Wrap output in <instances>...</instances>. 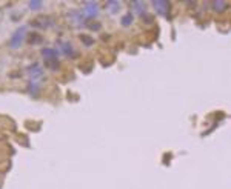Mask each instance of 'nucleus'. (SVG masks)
Returning a JSON list of instances; mask_svg holds the SVG:
<instances>
[{
	"label": "nucleus",
	"mask_w": 231,
	"mask_h": 189,
	"mask_svg": "<svg viewBox=\"0 0 231 189\" xmlns=\"http://www.w3.org/2000/svg\"><path fill=\"white\" fill-rule=\"evenodd\" d=\"M25 28H20V29H17V32L12 35V38L9 40V46H12V48H17L20 43H22V40H23V37H25Z\"/></svg>",
	"instance_id": "obj_1"
},
{
	"label": "nucleus",
	"mask_w": 231,
	"mask_h": 189,
	"mask_svg": "<svg viewBox=\"0 0 231 189\" xmlns=\"http://www.w3.org/2000/svg\"><path fill=\"white\" fill-rule=\"evenodd\" d=\"M30 71H31V77L33 78H39L40 75H42V68H40L39 65H33L30 68Z\"/></svg>",
	"instance_id": "obj_2"
},
{
	"label": "nucleus",
	"mask_w": 231,
	"mask_h": 189,
	"mask_svg": "<svg viewBox=\"0 0 231 189\" xmlns=\"http://www.w3.org/2000/svg\"><path fill=\"white\" fill-rule=\"evenodd\" d=\"M30 6H31L33 9H37V8H40V6H42V3H31Z\"/></svg>",
	"instance_id": "obj_3"
}]
</instances>
